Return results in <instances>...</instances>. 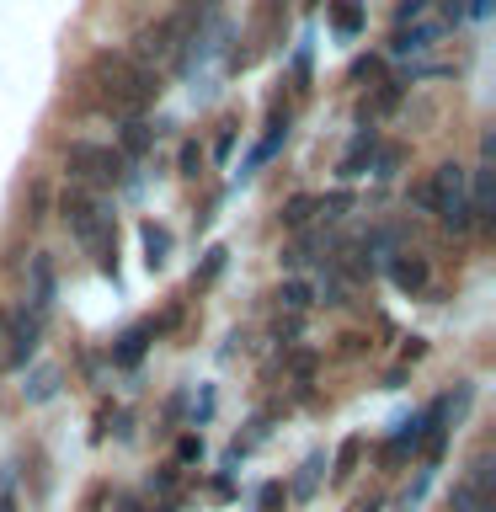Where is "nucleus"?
Wrapping results in <instances>:
<instances>
[{"mask_svg": "<svg viewBox=\"0 0 496 512\" xmlns=\"http://www.w3.org/2000/svg\"><path fill=\"white\" fill-rule=\"evenodd\" d=\"M390 278H395V288H406V294H416V288H427V262H422V256H395Z\"/></svg>", "mask_w": 496, "mask_h": 512, "instance_id": "nucleus-7", "label": "nucleus"}, {"mask_svg": "<svg viewBox=\"0 0 496 512\" xmlns=\"http://www.w3.org/2000/svg\"><path fill=\"white\" fill-rule=\"evenodd\" d=\"M22 395L32 400V406H43V400H54L59 395V368H38L27 384H22Z\"/></svg>", "mask_w": 496, "mask_h": 512, "instance_id": "nucleus-8", "label": "nucleus"}, {"mask_svg": "<svg viewBox=\"0 0 496 512\" xmlns=\"http://www.w3.org/2000/svg\"><path fill=\"white\" fill-rule=\"evenodd\" d=\"M48 299H54V262H48V256L38 251L32 256V310H48Z\"/></svg>", "mask_w": 496, "mask_h": 512, "instance_id": "nucleus-6", "label": "nucleus"}, {"mask_svg": "<svg viewBox=\"0 0 496 512\" xmlns=\"http://www.w3.org/2000/svg\"><path fill=\"white\" fill-rule=\"evenodd\" d=\"M320 464H326V459H320V454H315L310 464H304V475L294 480V491H299V496H310V491H315V480H320Z\"/></svg>", "mask_w": 496, "mask_h": 512, "instance_id": "nucleus-17", "label": "nucleus"}, {"mask_svg": "<svg viewBox=\"0 0 496 512\" xmlns=\"http://www.w3.org/2000/svg\"><path fill=\"white\" fill-rule=\"evenodd\" d=\"M59 214H64V224H70V235H75V240H86L91 251H102V256H107V214H102V203H96L91 192L64 187Z\"/></svg>", "mask_w": 496, "mask_h": 512, "instance_id": "nucleus-3", "label": "nucleus"}, {"mask_svg": "<svg viewBox=\"0 0 496 512\" xmlns=\"http://www.w3.org/2000/svg\"><path fill=\"white\" fill-rule=\"evenodd\" d=\"M144 251H150V267H160V262H166V251H171V235L155 230V224H144Z\"/></svg>", "mask_w": 496, "mask_h": 512, "instance_id": "nucleus-13", "label": "nucleus"}, {"mask_svg": "<svg viewBox=\"0 0 496 512\" xmlns=\"http://www.w3.org/2000/svg\"><path fill=\"white\" fill-rule=\"evenodd\" d=\"M464 187H470V171L454 166V160L432 171V182L422 187V203H427V208H438L443 224H448V230H459V235L475 224V208H470V198H464Z\"/></svg>", "mask_w": 496, "mask_h": 512, "instance_id": "nucleus-2", "label": "nucleus"}, {"mask_svg": "<svg viewBox=\"0 0 496 512\" xmlns=\"http://www.w3.org/2000/svg\"><path fill=\"white\" fill-rule=\"evenodd\" d=\"M144 336H150V326H134V331L123 336V347H118V363H134V358H139V352H144Z\"/></svg>", "mask_w": 496, "mask_h": 512, "instance_id": "nucleus-15", "label": "nucleus"}, {"mask_svg": "<svg viewBox=\"0 0 496 512\" xmlns=\"http://www.w3.org/2000/svg\"><path fill=\"white\" fill-rule=\"evenodd\" d=\"M368 155H374V134H368V139H358V144L347 150V160H342V176H358Z\"/></svg>", "mask_w": 496, "mask_h": 512, "instance_id": "nucleus-14", "label": "nucleus"}, {"mask_svg": "<svg viewBox=\"0 0 496 512\" xmlns=\"http://www.w3.org/2000/svg\"><path fill=\"white\" fill-rule=\"evenodd\" d=\"M395 166H400V150H384L379 155V176H395Z\"/></svg>", "mask_w": 496, "mask_h": 512, "instance_id": "nucleus-20", "label": "nucleus"}, {"mask_svg": "<svg viewBox=\"0 0 496 512\" xmlns=\"http://www.w3.org/2000/svg\"><path fill=\"white\" fill-rule=\"evenodd\" d=\"M363 454V438H347L342 448H336V475H352V464H358Z\"/></svg>", "mask_w": 496, "mask_h": 512, "instance_id": "nucleus-16", "label": "nucleus"}, {"mask_svg": "<svg viewBox=\"0 0 496 512\" xmlns=\"http://www.w3.org/2000/svg\"><path fill=\"white\" fill-rule=\"evenodd\" d=\"M310 214H315V198H288L283 203V224H288V230H304Z\"/></svg>", "mask_w": 496, "mask_h": 512, "instance_id": "nucleus-12", "label": "nucleus"}, {"mask_svg": "<svg viewBox=\"0 0 496 512\" xmlns=\"http://www.w3.org/2000/svg\"><path fill=\"white\" fill-rule=\"evenodd\" d=\"M283 502V486H262V507L272 512V507H278Z\"/></svg>", "mask_w": 496, "mask_h": 512, "instance_id": "nucleus-22", "label": "nucleus"}, {"mask_svg": "<svg viewBox=\"0 0 496 512\" xmlns=\"http://www.w3.org/2000/svg\"><path fill=\"white\" fill-rule=\"evenodd\" d=\"M64 166H70L75 182H91V187H102V182H118L123 176V155L118 150H107V144H70V155H64Z\"/></svg>", "mask_w": 496, "mask_h": 512, "instance_id": "nucleus-4", "label": "nucleus"}, {"mask_svg": "<svg viewBox=\"0 0 496 512\" xmlns=\"http://www.w3.org/2000/svg\"><path fill=\"white\" fill-rule=\"evenodd\" d=\"M203 171V150H198V144H187V150H182V176H198Z\"/></svg>", "mask_w": 496, "mask_h": 512, "instance_id": "nucleus-19", "label": "nucleus"}, {"mask_svg": "<svg viewBox=\"0 0 496 512\" xmlns=\"http://www.w3.org/2000/svg\"><path fill=\"white\" fill-rule=\"evenodd\" d=\"M278 299L288 304V310H310V304H315V294H310V283H299V278H288V283L278 288Z\"/></svg>", "mask_w": 496, "mask_h": 512, "instance_id": "nucleus-11", "label": "nucleus"}, {"mask_svg": "<svg viewBox=\"0 0 496 512\" xmlns=\"http://www.w3.org/2000/svg\"><path fill=\"white\" fill-rule=\"evenodd\" d=\"M454 512H491V502H486V491H480V486L459 480V486H454Z\"/></svg>", "mask_w": 496, "mask_h": 512, "instance_id": "nucleus-10", "label": "nucleus"}, {"mask_svg": "<svg viewBox=\"0 0 496 512\" xmlns=\"http://www.w3.org/2000/svg\"><path fill=\"white\" fill-rule=\"evenodd\" d=\"M294 374H299V379L315 374V358H310V352H299V358H294Z\"/></svg>", "mask_w": 496, "mask_h": 512, "instance_id": "nucleus-21", "label": "nucleus"}, {"mask_svg": "<svg viewBox=\"0 0 496 512\" xmlns=\"http://www.w3.org/2000/svg\"><path fill=\"white\" fill-rule=\"evenodd\" d=\"M0 368H11V315L0 310Z\"/></svg>", "mask_w": 496, "mask_h": 512, "instance_id": "nucleus-18", "label": "nucleus"}, {"mask_svg": "<svg viewBox=\"0 0 496 512\" xmlns=\"http://www.w3.org/2000/svg\"><path fill=\"white\" fill-rule=\"evenodd\" d=\"M182 32H187V16H166V22H155V27L139 32V48L128 59H134L139 70H144V64H166V59H176V38H182Z\"/></svg>", "mask_w": 496, "mask_h": 512, "instance_id": "nucleus-5", "label": "nucleus"}, {"mask_svg": "<svg viewBox=\"0 0 496 512\" xmlns=\"http://www.w3.org/2000/svg\"><path fill=\"white\" fill-rule=\"evenodd\" d=\"M0 512H16V502H11V496H0Z\"/></svg>", "mask_w": 496, "mask_h": 512, "instance_id": "nucleus-24", "label": "nucleus"}, {"mask_svg": "<svg viewBox=\"0 0 496 512\" xmlns=\"http://www.w3.org/2000/svg\"><path fill=\"white\" fill-rule=\"evenodd\" d=\"M150 144H155V134H150V123H144V118H128L123 123V150L118 155H144Z\"/></svg>", "mask_w": 496, "mask_h": 512, "instance_id": "nucleus-9", "label": "nucleus"}, {"mask_svg": "<svg viewBox=\"0 0 496 512\" xmlns=\"http://www.w3.org/2000/svg\"><path fill=\"white\" fill-rule=\"evenodd\" d=\"M352 512H379V502H358V507H352Z\"/></svg>", "mask_w": 496, "mask_h": 512, "instance_id": "nucleus-23", "label": "nucleus"}, {"mask_svg": "<svg viewBox=\"0 0 496 512\" xmlns=\"http://www.w3.org/2000/svg\"><path fill=\"white\" fill-rule=\"evenodd\" d=\"M91 80H96V102L118 118H139L155 96V75L139 70L128 54H96L91 59Z\"/></svg>", "mask_w": 496, "mask_h": 512, "instance_id": "nucleus-1", "label": "nucleus"}]
</instances>
